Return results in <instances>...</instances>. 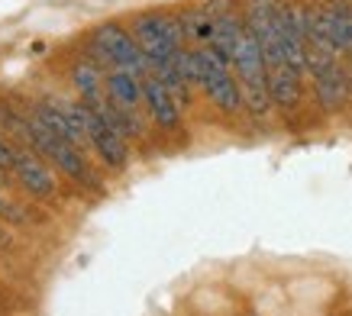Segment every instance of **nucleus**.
Listing matches in <instances>:
<instances>
[{
  "label": "nucleus",
  "mask_w": 352,
  "mask_h": 316,
  "mask_svg": "<svg viewBox=\"0 0 352 316\" xmlns=\"http://www.w3.org/2000/svg\"><path fill=\"white\" fill-rule=\"evenodd\" d=\"M133 36L136 43L142 45V52L149 58V68H162L168 65L178 49H184V26L175 16H165V13H142L133 20Z\"/></svg>",
  "instance_id": "1"
},
{
  "label": "nucleus",
  "mask_w": 352,
  "mask_h": 316,
  "mask_svg": "<svg viewBox=\"0 0 352 316\" xmlns=\"http://www.w3.org/2000/svg\"><path fill=\"white\" fill-rule=\"evenodd\" d=\"M87 49H91V55H94L100 65H113V68L133 71V74H139V78H142V74H152L149 58L142 52V45L136 43V36H129L117 23L97 26Z\"/></svg>",
  "instance_id": "2"
},
{
  "label": "nucleus",
  "mask_w": 352,
  "mask_h": 316,
  "mask_svg": "<svg viewBox=\"0 0 352 316\" xmlns=\"http://www.w3.org/2000/svg\"><path fill=\"white\" fill-rule=\"evenodd\" d=\"M65 110H68V116L75 120V126L85 133L87 142L97 148V155L104 158L110 168H123V165H126V158H129L126 142H123V136L110 126L104 116L97 113L94 106L91 104H75V106H65Z\"/></svg>",
  "instance_id": "3"
},
{
  "label": "nucleus",
  "mask_w": 352,
  "mask_h": 316,
  "mask_svg": "<svg viewBox=\"0 0 352 316\" xmlns=\"http://www.w3.org/2000/svg\"><path fill=\"white\" fill-rule=\"evenodd\" d=\"M142 100H146L152 120H155L162 129H178L182 126L178 100H175V94L168 91V84L159 81L155 74H152V78H142Z\"/></svg>",
  "instance_id": "4"
},
{
  "label": "nucleus",
  "mask_w": 352,
  "mask_h": 316,
  "mask_svg": "<svg viewBox=\"0 0 352 316\" xmlns=\"http://www.w3.org/2000/svg\"><path fill=\"white\" fill-rule=\"evenodd\" d=\"M314 74V84H317V97H320V104L327 106V110H336V106H342L346 100H349V78L342 74V68L336 65V58L333 62H327L323 68H317Z\"/></svg>",
  "instance_id": "5"
},
{
  "label": "nucleus",
  "mask_w": 352,
  "mask_h": 316,
  "mask_svg": "<svg viewBox=\"0 0 352 316\" xmlns=\"http://www.w3.org/2000/svg\"><path fill=\"white\" fill-rule=\"evenodd\" d=\"M13 171H16V178H20L23 188L30 190V194H36V197H49L55 190V178L49 174V168H45L32 152H16Z\"/></svg>",
  "instance_id": "6"
},
{
  "label": "nucleus",
  "mask_w": 352,
  "mask_h": 316,
  "mask_svg": "<svg viewBox=\"0 0 352 316\" xmlns=\"http://www.w3.org/2000/svg\"><path fill=\"white\" fill-rule=\"evenodd\" d=\"M323 23H327V32L333 39V49L336 52H349L352 49V3L346 0H330L323 3Z\"/></svg>",
  "instance_id": "7"
},
{
  "label": "nucleus",
  "mask_w": 352,
  "mask_h": 316,
  "mask_svg": "<svg viewBox=\"0 0 352 316\" xmlns=\"http://www.w3.org/2000/svg\"><path fill=\"white\" fill-rule=\"evenodd\" d=\"M268 91H272V104L281 110L300 104V71L291 65L281 68H268Z\"/></svg>",
  "instance_id": "8"
},
{
  "label": "nucleus",
  "mask_w": 352,
  "mask_h": 316,
  "mask_svg": "<svg viewBox=\"0 0 352 316\" xmlns=\"http://www.w3.org/2000/svg\"><path fill=\"white\" fill-rule=\"evenodd\" d=\"M36 120H39L52 136L65 139V142H72V146H78V148L87 142V136L75 126V120L68 116V110H58L55 104H39L36 106Z\"/></svg>",
  "instance_id": "9"
},
{
  "label": "nucleus",
  "mask_w": 352,
  "mask_h": 316,
  "mask_svg": "<svg viewBox=\"0 0 352 316\" xmlns=\"http://www.w3.org/2000/svg\"><path fill=\"white\" fill-rule=\"evenodd\" d=\"M104 84H107L110 104L123 106V110H136V104L142 100V81H139V74H133V71L113 68Z\"/></svg>",
  "instance_id": "10"
},
{
  "label": "nucleus",
  "mask_w": 352,
  "mask_h": 316,
  "mask_svg": "<svg viewBox=\"0 0 352 316\" xmlns=\"http://www.w3.org/2000/svg\"><path fill=\"white\" fill-rule=\"evenodd\" d=\"M72 78H75V87L81 91L85 104H94V100H100V71H97L94 65L81 62L75 71H72Z\"/></svg>",
  "instance_id": "11"
},
{
  "label": "nucleus",
  "mask_w": 352,
  "mask_h": 316,
  "mask_svg": "<svg viewBox=\"0 0 352 316\" xmlns=\"http://www.w3.org/2000/svg\"><path fill=\"white\" fill-rule=\"evenodd\" d=\"M13 158H16V152L0 139V168H13Z\"/></svg>",
  "instance_id": "12"
},
{
  "label": "nucleus",
  "mask_w": 352,
  "mask_h": 316,
  "mask_svg": "<svg viewBox=\"0 0 352 316\" xmlns=\"http://www.w3.org/2000/svg\"><path fill=\"white\" fill-rule=\"evenodd\" d=\"M3 210H7V203H3V201H0V213H3Z\"/></svg>",
  "instance_id": "13"
},
{
  "label": "nucleus",
  "mask_w": 352,
  "mask_h": 316,
  "mask_svg": "<svg viewBox=\"0 0 352 316\" xmlns=\"http://www.w3.org/2000/svg\"><path fill=\"white\" fill-rule=\"evenodd\" d=\"M349 62H352V49H349Z\"/></svg>",
  "instance_id": "14"
}]
</instances>
